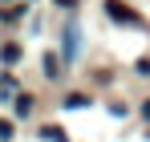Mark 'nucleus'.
I'll list each match as a JSON object with an SVG mask.
<instances>
[{
  "mask_svg": "<svg viewBox=\"0 0 150 142\" xmlns=\"http://www.w3.org/2000/svg\"><path fill=\"white\" fill-rule=\"evenodd\" d=\"M4 61H21V49H16V45H4Z\"/></svg>",
  "mask_w": 150,
  "mask_h": 142,
  "instance_id": "f03ea898",
  "label": "nucleus"
},
{
  "mask_svg": "<svg viewBox=\"0 0 150 142\" xmlns=\"http://www.w3.org/2000/svg\"><path fill=\"white\" fill-rule=\"evenodd\" d=\"M57 4H65V8H69V4H77V0H57Z\"/></svg>",
  "mask_w": 150,
  "mask_h": 142,
  "instance_id": "7ed1b4c3",
  "label": "nucleus"
},
{
  "mask_svg": "<svg viewBox=\"0 0 150 142\" xmlns=\"http://www.w3.org/2000/svg\"><path fill=\"white\" fill-rule=\"evenodd\" d=\"M105 8H110V16H118V21H134V12H130V8H122L118 0H110Z\"/></svg>",
  "mask_w": 150,
  "mask_h": 142,
  "instance_id": "f257e3e1",
  "label": "nucleus"
},
{
  "mask_svg": "<svg viewBox=\"0 0 150 142\" xmlns=\"http://www.w3.org/2000/svg\"><path fill=\"white\" fill-rule=\"evenodd\" d=\"M142 114H146V118H150V102H146V106H142Z\"/></svg>",
  "mask_w": 150,
  "mask_h": 142,
  "instance_id": "20e7f679",
  "label": "nucleus"
}]
</instances>
